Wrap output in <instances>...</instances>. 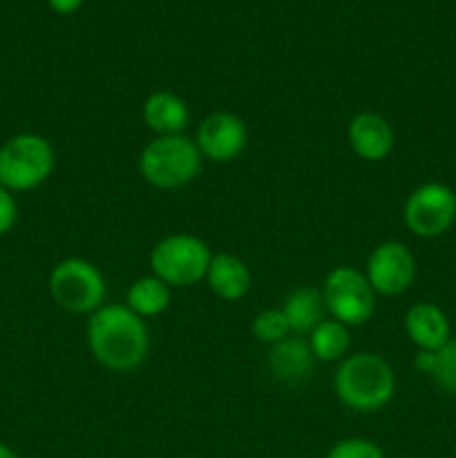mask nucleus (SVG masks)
<instances>
[{"instance_id":"1","label":"nucleus","mask_w":456,"mask_h":458,"mask_svg":"<svg viewBox=\"0 0 456 458\" xmlns=\"http://www.w3.org/2000/svg\"><path fill=\"white\" fill-rule=\"evenodd\" d=\"M88 344L92 356L112 371H132L146 360L150 334L125 304H103L89 316Z\"/></svg>"},{"instance_id":"2","label":"nucleus","mask_w":456,"mask_h":458,"mask_svg":"<svg viewBox=\"0 0 456 458\" xmlns=\"http://www.w3.org/2000/svg\"><path fill=\"white\" fill-rule=\"evenodd\" d=\"M334 389L344 407L371 414L389 405L396 392V376L384 358L365 352L353 353L340 360Z\"/></svg>"},{"instance_id":"3","label":"nucleus","mask_w":456,"mask_h":458,"mask_svg":"<svg viewBox=\"0 0 456 458\" xmlns=\"http://www.w3.org/2000/svg\"><path fill=\"white\" fill-rule=\"evenodd\" d=\"M139 170L150 186L173 191L190 183L201 170V152L186 134L156 137L139 155Z\"/></svg>"},{"instance_id":"4","label":"nucleus","mask_w":456,"mask_h":458,"mask_svg":"<svg viewBox=\"0 0 456 458\" xmlns=\"http://www.w3.org/2000/svg\"><path fill=\"white\" fill-rule=\"evenodd\" d=\"M54 148L40 134H18L0 146V186L9 192L34 191L54 173Z\"/></svg>"},{"instance_id":"5","label":"nucleus","mask_w":456,"mask_h":458,"mask_svg":"<svg viewBox=\"0 0 456 458\" xmlns=\"http://www.w3.org/2000/svg\"><path fill=\"white\" fill-rule=\"evenodd\" d=\"M210 253L204 240L188 233L168 235L152 249L150 268L152 276L173 289V286H192L199 280H206L208 273Z\"/></svg>"},{"instance_id":"6","label":"nucleus","mask_w":456,"mask_h":458,"mask_svg":"<svg viewBox=\"0 0 456 458\" xmlns=\"http://www.w3.org/2000/svg\"><path fill=\"white\" fill-rule=\"evenodd\" d=\"M54 302L70 313H94L106 300V280L92 262L80 258L63 259L49 276Z\"/></svg>"},{"instance_id":"7","label":"nucleus","mask_w":456,"mask_h":458,"mask_svg":"<svg viewBox=\"0 0 456 458\" xmlns=\"http://www.w3.org/2000/svg\"><path fill=\"white\" fill-rule=\"evenodd\" d=\"M326 311L347 327H360L371 320L376 309V293L365 273L351 267H338L326 276L322 284Z\"/></svg>"},{"instance_id":"8","label":"nucleus","mask_w":456,"mask_h":458,"mask_svg":"<svg viewBox=\"0 0 456 458\" xmlns=\"http://www.w3.org/2000/svg\"><path fill=\"white\" fill-rule=\"evenodd\" d=\"M402 219L416 237L445 235L456 222V192L445 183H423L407 197Z\"/></svg>"},{"instance_id":"9","label":"nucleus","mask_w":456,"mask_h":458,"mask_svg":"<svg viewBox=\"0 0 456 458\" xmlns=\"http://www.w3.org/2000/svg\"><path fill=\"white\" fill-rule=\"evenodd\" d=\"M365 277L374 293L401 295L416 277V259L401 242H383L367 259Z\"/></svg>"},{"instance_id":"10","label":"nucleus","mask_w":456,"mask_h":458,"mask_svg":"<svg viewBox=\"0 0 456 458\" xmlns=\"http://www.w3.org/2000/svg\"><path fill=\"white\" fill-rule=\"evenodd\" d=\"M195 143L201 157L215 164H228L246 150L249 130L244 121L232 112H213L197 128Z\"/></svg>"},{"instance_id":"11","label":"nucleus","mask_w":456,"mask_h":458,"mask_svg":"<svg viewBox=\"0 0 456 458\" xmlns=\"http://www.w3.org/2000/svg\"><path fill=\"white\" fill-rule=\"evenodd\" d=\"M347 139L351 150L365 161H383L393 150V128L376 112H360L353 116Z\"/></svg>"},{"instance_id":"12","label":"nucleus","mask_w":456,"mask_h":458,"mask_svg":"<svg viewBox=\"0 0 456 458\" xmlns=\"http://www.w3.org/2000/svg\"><path fill=\"white\" fill-rule=\"evenodd\" d=\"M313 362H316V356L307 340L300 335H289V338L280 340L277 344H273L271 353H268L271 374L284 385H298L307 380L313 369Z\"/></svg>"},{"instance_id":"13","label":"nucleus","mask_w":456,"mask_h":458,"mask_svg":"<svg viewBox=\"0 0 456 458\" xmlns=\"http://www.w3.org/2000/svg\"><path fill=\"white\" fill-rule=\"evenodd\" d=\"M405 331L420 352H438L452 338L447 316L432 302H418L407 311Z\"/></svg>"},{"instance_id":"14","label":"nucleus","mask_w":456,"mask_h":458,"mask_svg":"<svg viewBox=\"0 0 456 458\" xmlns=\"http://www.w3.org/2000/svg\"><path fill=\"white\" fill-rule=\"evenodd\" d=\"M143 121L156 137L182 134L190 121V110L186 101L168 89L152 92L143 103Z\"/></svg>"},{"instance_id":"15","label":"nucleus","mask_w":456,"mask_h":458,"mask_svg":"<svg viewBox=\"0 0 456 458\" xmlns=\"http://www.w3.org/2000/svg\"><path fill=\"white\" fill-rule=\"evenodd\" d=\"M206 282L217 298L235 302L250 291V271L244 259H240L237 255L217 253L210 259Z\"/></svg>"},{"instance_id":"16","label":"nucleus","mask_w":456,"mask_h":458,"mask_svg":"<svg viewBox=\"0 0 456 458\" xmlns=\"http://www.w3.org/2000/svg\"><path fill=\"white\" fill-rule=\"evenodd\" d=\"M325 298L322 291L311 289V286H302L295 289L289 298L282 304V313H284L286 322L291 327V334H311L322 320H325Z\"/></svg>"},{"instance_id":"17","label":"nucleus","mask_w":456,"mask_h":458,"mask_svg":"<svg viewBox=\"0 0 456 458\" xmlns=\"http://www.w3.org/2000/svg\"><path fill=\"white\" fill-rule=\"evenodd\" d=\"M170 298H173V293H170V286L165 282H161L155 276H146L130 284L128 295H125V307L137 313L139 318H155L170 307Z\"/></svg>"},{"instance_id":"18","label":"nucleus","mask_w":456,"mask_h":458,"mask_svg":"<svg viewBox=\"0 0 456 458\" xmlns=\"http://www.w3.org/2000/svg\"><path fill=\"white\" fill-rule=\"evenodd\" d=\"M307 343L308 347H311L316 360L335 362L347 358L349 347H351V334H349L347 325L334 320V318H329V320L325 318V320L308 334Z\"/></svg>"},{"instance_id":"19","label":"nucleus","mask_w":456,"mask_h":458,"mask_svg":"<svg viewBox=\"0 0 456 458\" xmlns=\"http://www.w3.org/2000/svg\"><path fill=\"white\" fill-rule=\"evenodd\" d=\"M291 327L286 322L282 309H266L253 318V335L264 344H277L280 340L289 338Z\"/></svg>"},{"instance_id":"20","label":"nucleus","mask_w":456,"mask_h":458,"mask_svg":"<svg viewBox=\"0 0 456 458\" xmlns=\"http://www.w3.org/2000/svg\"><path fill=\"white\" fill-rule=\"evenodd\" d=\"M432 378L445 394L456 396V338H450L438 352H434Z\"/></svg>"},{"instance_id":"21","label":"nucleus","mask_w":456,"mask_h":458,"mask_svg":"<svg viewBox=\"0 0 456 458\" xmlns=\"http://www.w3.org/2000/svg\"><path fill=\"white\" fill-rule=\"evenodd\" d=\"M326 458H384L383 450L367 438H344L329 450Z\"/></svg>"},{"instance_id":"22","label":"nucleus","mask_w":456,"mask_h":458,"mask_svg":"<svg viewBox=\"0 0 456 458\" xmlns=\"http://www.w3.org/2000/svg\"><path fill=\"white\" fill-rule=\"evenodd\" d=\"M16 217H18L16 199H13V195L7 191V188L0 186V235L12 231L13 224H16Z\"/></svg>"},{"instance_id":"23","label":"nucleus","mask_w":456,"mask_h":458,"mask_svg":"<svg viewBox=\"0 0 456 458\" xmlns=\"http://www.w3.org/2000/svg\"><path fill=\"white\" fill-rule=\"evenodd\" d=\"M47 3L49 7H52L56 13H61V16H70V13L79 12L83 0H47Z\"/></svg>"},{"instance_id":"24","label":"nucleus","mask_w":456,"mask_h":458,"mask_svg":"<svg viewBox=\"0 0 456 458\" xmlns=\"http://www.w3.org/2000/svg\"><path fill=\"white\" fill-rule=\"evenodd\" d=\"M434 360H436V356H434V352H420L418 356H416L414 365H416V369L420 371V374L432 376V371H434Z\"/></svg>"},{"instance_id":"25","label":"nucleus","mask_w":456,"mask_h":458,"mask_svg":"<svg viewBox=\"0 0 456 458\" xmlns=\"http://www.w3.org/2000/svg\"><path fill=\"white\" fill-rule=\"evenodd\" d=\"M0 458H21V456H18L16 452H13L9 445H4V443H0Z\"/></svg>"}]
</instances>
